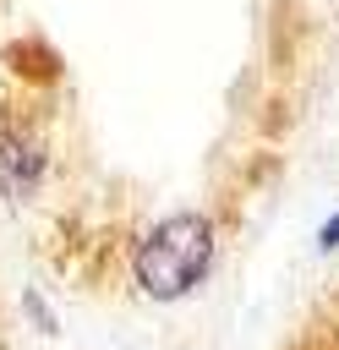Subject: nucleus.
Returning <instances> with one entry per match:
<instances>
[{
	"mask_svg": "<svg viewBox=\"0 0 339 350\" xmlns=\"http://www.w3.org/2000/svg\"><path fill=\"white\" fill-rule=\"evenodd\" d=\"M219 262V235H213V219L208 213H164L159 224L142 230V241L131 246V284L148 295V301H186L191 290L208 284Z\"/></svg>",
	"mask_w": 339,
	"mask_h": 350,
	"instance_id": "nucleus-1",
	"label": "nucleus"
},
{
	"mask_svg": "<svg viewBox=\"0 0 339 350\" xmlns=\"http://www.w3.org/2000/svg\"><path fill=\"white\" fill-rule=\"evenodd\" d=\"M49 180V142L27 115H0V202L27 208Z\"/></svg>",
	"mask_w": 339,
	"mask_h": 350,
	"instance_id": "nucleus-2",
	"label": "nucleus"
},
{
	"mask_svg": "<svg viewBox=\"0 0 339 350\" xmlns=\"http://www.w3.org/2000/svg\"><path fill=\"white\" fill-rule=\"evenodd\" d=\"M317 246H323V252H334V246H339V219H334V224H323V235H317Z\"/></svg>",
	"mask_w": 339,
	"mask_h": 350,
	"instance_id": "nucleus-3",
	"label": "nucleus"
}]
</instances>
